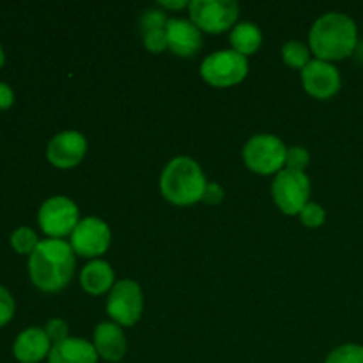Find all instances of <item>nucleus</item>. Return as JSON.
<instances>
[{
  "instance_id": "9d476101",
  "label": "nucleus",
  "mask_w": 363,
  "mask_h": 363,
  "mask_svg": "<svg viewBox=\"0 0 363 363\" xmlns=\"http://www.w3.org/2000/svg\"><path fill=\"white\" fill-rule=\"evenodd\" d=\"M112 241V233L106 222L96 216H87L80 220L71 234L69 245L74 255L85 259H96L105 254Z\"/></svg>"
},
{
  "instance_id": "6ab92c4d",
  "label": "nucleus",
  "mask_w": 363,
  "mask_h": 363,
  "mask_svg": "<svg viewBox=\"0 0 363 363\" xmlns=\"http://www.w3.org/2000/svg\"><path fill=\"white\" fill-rule=\"evenodd\" d=\"M282 60L293 69H305L311 62V46L301 41H287L282 46Z\"/></svg>"
},
{
  "instance_id": "f8f14e48",
  "label": "nucleus",
  "mask_w": 363,
  "mask_h": 363,
  "mask_svg": "<svg viewBox=\"0 0 363 363\" xmlns=\"http://www.w3.org/2000/svg\"><path fill=\"white\" fill-rule=\"evenodd\" d=\"M301 84L303 89L315 99H330L342 87V78L335 64L325 60L312 59L301 69Z\"/></svg>"
},
{
  "instance_id": "aec40b11",
  "label": "nucleus",
  "mask_w": 363,
  "mask_h": 363,
  "mask_svg": "<svg viewBox=\"0 0 363 363\" xmlns=\"http://www.w3.org/2000/svg\"><path fill=\"white\" fill-rule=\"evenodd\" d=\"M9 241L11 247H13V250L16 252V254L28 255V257H30L32 252L38 248V245L41 243L38 234H35V230L30 229V227H18V229L11 234Z\"/></svg>"
},
{
  "instance_id": "c85d7f7f",
  "label": "nucleus",
  "mask_w": 363,
  "mask_h": 363,
  "mask_svg": "<svg viewBox=\"0 0 363 363\" xmlns=\"http://www.w3.org/2000/svg\"><path fill=\"white\" fill-rule=\"evenodd\" d=\"M14 105V92L6 82H0V110H9Z\"/></svg>"
},
{
  "instance_id": "0eeeda50",
  "label": "nucleus",
  "mask_w": 363,
  "mask_h": 363,
  "mask_svg": "<svg viewBox=\"0 0 363 363\" xmlns=\"http://www.w3.org/2000/svg\"><path fill=\"white\" fill-rule=\"evenodd\" d=\"M272 195L284 215H300L311 197V179L305 172L282 169L272 183Z\"/></svg>"
},
{
  "instance_id": "f03ea898",
  "label": "nucleus",
  "mask_w": 363,
  "mask_h": 363,
  "mask_svg": "<svg viewBox=\"0 0 363 363\" xmlns=\"http://www.w3.org/2000/svg\"><path fill=\"white\" fill-rule=\"evenodd\" d=\"M311 52L325 62L344 60L357 50L358 27L351 16L344 13L323 14L314 21L308 32Z\"/></svg>"
},
{
  "instance_id": "412c9836",
  "label": "nucleus",
  "mask_w": 363,
  "mask_h": 363,
  "mask_svg": "<svg viewBox=\"0 0 363 363\" xmlns=\"http://www.w3.org/2000/svg\"><path fill=\"white\" fill-rule=\"evenodd\" d=\"M325 363H363V346L360 344H342L326 357Z\"/></svg>"
},
{
  "instance_id": "a211bd4d",
  "label": "nucleus",
  "mask_w": 363,
  "mask_h": 363,
  "mask_svg": "<svg viewBox=\"0 0 363 363\" xmlns=\"http://www.w3.org/2000/svg\"><path fill=\"white\" fill-rule=\"evenodd\" d=\"M230 45L234 52L248 57L257 52L262 45V32L252 21H240L230 30Z\"/></svg>"
},
{
  "instance_id": "f3484780",
  "label": "nucleus",
  "mask_w": 363,
  "mask_h": 363,
  "mask_svg": "<svg viewBox=\"0 0 363 363\" xmlns=\"http://www.w3.org/2000/svg\"><path fill=\"white\" fill-rule=\"evenodd\" d=\"M80 286L85 293L92 296H101V294L110 293L116 286V273L108 262L94 259L82 269Z\"/></svg>"
},
{
  "instance_id": "bb28decb",
  "label": "nucleus",
  "mask_w": 363,
  "mask_h": 363,
  "mask_svg": "<svg viewBox=\"0 0 363 363\" xmlns=\"http://www.w3.org/2000/svg\"><path fill=\"white\" fill-rule=\"evenodd\" d=\"M45 332H46V335H48V339L52 340V344H59L69 337V328H67V323L62 321V319H59V318L50 319L45 326Z\"/></svg>"
},
{
  "instance_id": "423d86ee",
  "label": "nucleus",
  "mask_w": 363,
  "mask_h": 363,
  "mask_svg": "<svg viewBox=\"0 0 363 363\" xmlns=\"http://www.w3.org/2000/svg\"><path fill=\"white\" fill-rule=\"evenodd\" d=\"M78 222H80V211L77 202L66 195L46 199L38 211L39 227L52 240L71 236Z\"/></svg>"
},
{
  "instance_id": "5701e85b",
  "label": "nucleus",
  "mask_w": 363,
  "mask_h": 363,
  "mask_svg": "<svg viewBox=\"0 0 363 363\" xmlns=\"http://www.w3.org/2000/svg\"><path fill=\"white\" fill-rule=\"evenodd\" d=\"M311 163V152L305 147L300 145H293V147H287V156H286V169L298 170V172H305L307 165Z\"/></svg>"
},
{
  "instance_id": "1a4fd4ad",
  "label": "nucleus",
  "mask_w": 363,
  "mask_h": 363,
  "mask_svg": "<svg viewBox=\"0 0 363 363\" xmlns=\"http://www.w3.org/2000/svg\"><path fill=\"white\" fill-rule=\"evenodd\" d=\"M144 311V294L135 280L116 282L106 298V314L116 325L133 326L142 318Z\"/></svg>"
},
{
  "instance_id": "7c9ffc66",
  "label": "nucleus",
  "mask_w": 363,
  "mask_h": 363,
  "mask_svg": "<svg viewBox=\"0 0 363 363\" xmlns=\"http://www.w3.org/2000/svg\"><path fill=\"white\" fill-rule=\"evenodd\" d=\"M4 64H6V52H4L2 45H0V69L4 67Z\"/></svg>"
},
{
  "instance_id": "39448f33",
  "label": "nucleus",
  "mask_w": 363,
  "mask_h": 363,
  "mask_svg": "<svg viewBox=\"0 0 363 363\" xmlns=\"http://www.w3.org/2000/svg\"><path fill=\"white\" fill-rule=\"evenodd\" d=\"M248 74V59L234 50H220L206 57L201 64V77L216 89L234 87Z\"/></svg>"
},
{
  "instance_id": "a878e982",
  "label": "nucleus",
  "mask_w": 363,
  "mask_h": 363,
  "mask_svg": "<svg viewBox=\"0 0 363 363\" xmlns=\"http://www.w3.org/2000/svg\"><path fill=\"white\" fill-rule=\"evenodd\" d=\"M14 311H16V303L9 291L4 286H0V328L9 325L11 319L14 318Z\"/></svg>"
},
{
  "instance_id": "9b49d317",
  "label": "nucleus",
  "mask_w": 363,
  "mask_h": 363,
  "mask_svg": "<svg viewBox=\"0 0 363 363\" xmlns=\"http://www.w3.org/2000/svg\"><path fill=\"white\" fill-rule=\"evenodd\" d=\"M87 155V138L84 133L66 130L57 133L46 145V158L57 169H73Z\"/></svg>"
},
{
  "instance_id": "dca6fc26",
  "label": "nucleus",
  "mask_w": 363,
  "mask_h": 363,
  "mask_svg": "<svg viewBox=\"0 0 363 363\" xmlns=\"http://www.w3.org/2000/svg\"><path fill=\"white\" fill-rule=\"evenodd\" d=\"M98 353L89 340L80 337H67L53 344L48 354V363H98Z\"/></svg>"
},
{
  "instance_id": "20e7f679",
  "label": "nucleus",
  "mask_w": 363,
  "mask_h": 363,
  "mask_svg": "<svg viewBox=\"0 0 363 363\" xmlns=\"http://www.w3.org/2000/svg\"><path fill=\"white\" fill-rule=\"evenodd\" d=\"M286 144L269 133L254 135L243 147L245 165L261 176H277L286 167Z\"/></svg>"
},
{
  "instance_id": "393cba45",
  "label": "nucleus",
  "mask_w": 363,
  "mask_h": 363,
  "mask_svg": "<svg viewBox=\"0 0 363 363\" xmlns=\"http://www.w3.org/2000/svg\"><path fill=\"white\" fill-rule=\"evenodd\" d=\"M142 39H144L145 50H149V52H152V53H162L163 50L169 48V45H167L165 28L144 32V34H142Z\"/></svg>"
},
{
  "instance_id": "4468645a",
  "label": "nucleus",
  "mask_w": 363,
  "mask_h": 363,
  "mask_svg": "<svg viewBox=\"0 0 363 363\" xmlns=\"http://www.w3.org/2000/svg\"><path fill=\"white\" fill-rule=\"evenodd\" d=\"M92 346L101 360L116 363L126 357L128 342L123 332V326L113 321L99 323L92 333Z\"/></svg>"
},
{
  "instance_id": "6e6552de",
  "label": "nucleus",
  "mask_w": 363,
  "mask_h": 363,
  "mask_svg": "<svg viewBox=\"0 0 363 363\" xmlns=\"http://www.w3.org/2000/svg\"><path fill=\"white\" fill-rule=\"evenodd\" d=\"M188 9L190 20L208 34L233 30L240 16V6L234 0H191Z\"/></svg>"
},
{
  "instance_id": "7ed1b4c3",
  "label": "nucleus",
  "mask_w": 363,
  "mask_h": 363,
  "mask_svg": "<svg viewBox=\"0 0 363 363\" xmlns=\"http://www.w3.org/2000/svg\"><path fill=\"white\" fill-rule=\"evenodd\" d=\"M208 181L204 170L190 156H176L163 169L160 190L174 206H191L202 201Z\"/></svg>"
},
{
  "instance_id": "b1692460",
  "label": "nucleus",
  "mask_w": 363,
  "mask_h": 363,
  "mask_svg": "<svg viewBox=\"0 0 363 363\" xmlns=\"http://www.w3.org/2000/svg\"><path fill=\"white\" fill-rule=\"evenodd\" d=\"M167 14L160 9H147L144 14L140 16V30L142 34L149 30H158V28H165L167 27Z\"/></svg>"
},
{
  "instance_id": "4be33fe9",
  "label": "nucleus",
  "mask_w": 363,
  "mask_h": 363,
  "mask_svg": "<svg viewBox=\"0 0 363 363\" xmlns=\"http://www.w3.org/2000/svg\"><path fill=\"white\" fill-rule=\"evenodd\" d=\"M300 220L305 227H321L326 222V211L321 204L318 202H308L303 209L300 211Z\"/></svg>"
},
{
  "instance_id": "cd10ccee",
  "label": "nucleus",
  "mask_w": 363,
  "mask_h": 363,
  "mask_svg": "<svg viewBox=\"0 0 363 363\" xmlns=\"http://www.w3.org/2000/svg\"><path fill=\"white\" fill-rule=\"evenodd\" d=\"M223 195H225V191L218 183H208L204 195H202V202H206V204H220Z\"/></svg>"
},
{
  "instance_id": "2eb2a0df",
  "label": "nucleus",
  "mask_w": 363,
  "mask_h": 363,
  "mask_svg": "<svg viewBox=\"0 0 363 363\" xmlns=\"http://www.w3.org/2000/svg\"><path fill=\"white\" fill-rule=\"evenodd\" d=\"M52 346L45 328L30 326L18 333L13 344V354L20 363H39L48 358Z\"/></svg>"
},
{
  "instance_id": "c756f323",
  "label": "nucleus",
  "mask_w": 363,
  "mask_h": 363,
  "mask_svg": "<svg viewBox=\"0 0 363 363\" xmlns=\"http://www.w3.org/2000/svg\"><path fill=\"white\" fill-rule=\"evenodd\" d=\"M160 6L165 7V9H183V7H186L190 2H184V0H177V2H165V0H162V2H158Z\"/></svg>"
},
{
  "instance_id": "f257e3e1",
  "label": "nucleus",
  "mask_w": 363,
  "mask_h": 363,
  "mask_svg": "<svg viewBox=\"0 0 363 363\" xmlns=\"http://www.w3.org/2000/svg\"><path fill=\"white\" fill-rule=\"evenodd\" d=\"M77 255L67 241L43 240L28 257V275L43 293H59L73 279Z\"/></svg>"
},
{
  "instance_id": "ddd939ff",
  "label": "nucleus",
  "mask_w": 363,
  "mask_h": 363,
  "mask_svg": "<svg viewBox=\"0 0 363 363\" xmlns=\"http://www.w3.org/2000/svg\"><path fill=\"white\" fill-rule=\"evenodd\" d=\"M167 45L172 53L179 57H194L202 48V32L191 20L169 18L167 21Z\"/></svg>"
}]
</instances>
